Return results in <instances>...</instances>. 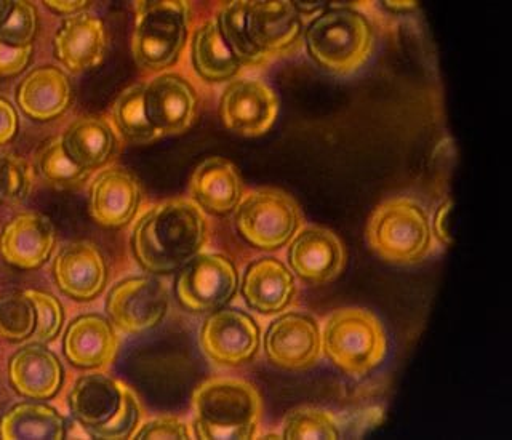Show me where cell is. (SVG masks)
<instances>
[{"label": "cell", "mask_w": 512, "mask_h": 440, "mask_svg": "<svg viewBox=\"0 0 512 440\" xmlns=\"http://www.w3.org/2000/svg\"><path fill=\"white\" fill-rule=\"evenodd\" d=\"M288 266L309 284H327L340 276L344 268L343 244L335 232L320 226H308L296 232L288 247Z\"/></svg>", "instance_id": "cell-15"}, {"label": "cell", "mask_w": 512, "mask_h": 440, "mask_svg": "<svg viewBox=\"0 0 512 440\" xmlns=\"http://www.w3.org/2000/svg\"><path fill=\"white\" fill-rule=\"evenodd\" d=\"M192 199L205 212L229 215L242 200V180L234 164L223 157L204 160L192 173L189 184Z\"/></svg>", "instance_id": "cell-25"}, {"label": "cell", "mask_w": 512, "mask_h": 440, "mask_svg": "<svg viewBox=\"0 0 512 440\" xmlns=\"http://www.w3.org/2000/svg\"><path fill=\"white\" fill-rule=\"evenodd\" d=\"M248 37L268 61L290 52L303 36V21L292 2H247Z\"/></svg>", "instance_id": "cell-17"}, {"label": "cell", "mask_w": 512, "mask_h": 440, "mask_svg": "<svg viewBox=\"0 0 512 440\" xmlns=\"http://www.w3.org/2000/svg\"><path fill=\"white\" fill-rule=\"evenodd\" d=\"M239 288V272L228 256L199 253L178 272L176 298L196 314L218 311L231 303Z\"/></svg>", "instance_id": "cell-9"}, {"label": "cell", "mask_w": 512, "mask_h": 440, "mask_svg": "<svg viewBox=\"0 0 512 440\" xmlns=\"http://www.w3.org/2000/svg\"><path fill=\"white\" fill-rule=\"evenodd\" d=\"M386 7L391 8L394 12H402V10H412L415 2H384Z\"/></svg>", "instance_id": "cell-42"}, {"label": "cell", "mask_w": 512, "mask_h": 440, "mask_svg": "<svg viewBox=\"0 0 512 440\" xmlns=\"http://www.w3.org/2000/svg\"><path fill=\"white\" fill-rule=\"evenodd\" d=\"M322 351L341 372L359 378L383 364L388 356V336L373 312L336 309L325 319Z\"/></svg>", "instance_id": "cell-5"}, {"label": "cell", "mask_w": 512, "mask_h": 440, "mask_svg": "<svg viewBox=\"0 0 512 440\" xmlns=\"http://www.w3.org/2000/svg\"><path fill=\"white\" fill-rule=\"evenodd\" d=\"M312 60L325 71L348 76L364 68L375 47V31L364 13L349 7L328 8L304 29Z\"/></svg>", "instance_id": "cell-4"}, {"label": "cell", "mask_w": 512, "mask_h": 440, "mask_svg": "<svg viewBox=\"0 0 512 440\" xmlns=\"http://www.w3.org/2000/svg\"><path fill=\"white\" fill-rule=\"evenodd\" d=\"M34 183L31 165L13 152H0V204L15 207L28 199Z\"/></svg>", "instance_id": "cell-34"}, {"label": "cell", "mask_w": 512, "mask_h": 440, "mask_svg": "<svg viewBox=\"0 0 512 440\" xmlns=\"http://www.w3.org/2000/svg\"><path fill=\"white\" fill-rule=\"evenodd\" d=\"M106 39L103 21L84 12L63 21L53 40V48L64 68L79 74L96 68L103 61Z\"/></svg>", "instance_id": "cell-21"}, {"label": "cell", "mask_w": 512, "mask_h": 440, "mask_svg": "<svg viewBox=\"0 0 512 440\" xmlns=\"http://www.w3.org/2000/svg\"><path fill=\"white\" fill-rule=\"evenodd\" d=\"M116 328L100 314L76 317L66 328L63 351L74 367L100 370L109 367L119 351Z\"/></svg>", "instance_id": "cell-20"}, {"label": "cell", "mask_w": 512, "mask_h": 440, "mask_svg": "<svg viewBox=\"0 0 512 440\" xmlns=\"http://www.w3.org/2000/svg\"><path fill=\"white\" fill-rule=\"evenodd\" d=\"M8 378L21 396L47 400L60 391L64 370L60 359L44 344L31 343L13 354L8 362Z\"/></svg>", "instance_id": "cell-22"}, {"label": "cell", "mask_w": 512, "mask_h": 440, "mask_svg": "<svg viewBox=\"0 0 512 440\" xmlns=\"http://www.w3.org/2000/svg\"><path fill=\"white\" fill-rule=\"evenodd\" d=\"M144 104L148 119L160 136L180 135L194 124L199 98L188 80L165 72L144 88Z\"/></svg>", "instance_id": "cell-14"}, {"label": "cell", "mask_w": 512, "mask_h": 440, "mask_svg": "<svg viewBox=\"0 0 512 440\" xmlns=\"http://www.w3.org/2000/svg\"><path fill=\"white\" fill-rule=\"evenodd\" d=\"M18 132V114L10 101L0 96V146L10 143Z\"/></svg>", "instance_id": "cell-39"}, {"label": "cell", "mask_w": 512, "mask_h": 440, "mask_svg": "<svg viewBox=\"0 0 512 440\" xmlns=\"http://www.w3.org/2000/svg\"><path fill=\"white\" fill-rule=\"evenodd\" d=\"M32 56V45L29 47H10L0 42V77H15L28 68Z\"/></svg>", "instance_id": "cell-38"}, {"label": "cell", "mask_w": 512, "mask_h": 440, "mask_svg": "<svg viewBox=\"0 0 512 440\" xmlns=\"http://www.w3.org/2000/svg\"><path fill=\"white\" fill-rule=\"evenodd\" d=\"M72 101L71 80L63 69L39 66L23 77L16 88V103L31 119L48 122L68 111Z\"/></svg>", "instance_id": "cell-24"}, {"label": "cell", "mask_w": 512, "mask_h": 440, "mask_svg": "<svg viewBox=\"0 0 512 440\" xmlns=\"http://www.w3.org/2000/svg\"><path fill=\"white\" fill-rule=\"evenodd\" d=\"M188 26V2H135L132 53L136 64L154 72L175 66L188 42Z\"/></svg>", "instance_id": "cell-6"}, {"label": "cell", "mask_w": 512, "mask_h": 440, "mask_svg": "<svg viewBox=\"0 0 512 440\" xmlns=\"http://www.w3.org/2000/svg\"><path fill=\"white\" fill-rule=\"evenodd\" d=\"M13 2H8V0H0V24L4 23L7 20L8 15L12 12Z\"/></svg>", "instance_id": "cell-43"}, {"label": "cell", "mask_w": 512, "mask_h": 440, "mask_svg": "<svg viewBox=\"0 0 512 440\" xmlns=\"http://www.w3.org/2000/svg\"><path fill=\"white\" fill-rule=\"evenodd\" d=\"M277 114L276 92L263 80H232L221 95V120L224 127L237 135L247 138L266 135L276 124Z\"/></svg>", "instance_id": "cell-12"}, {"label": "cell", "mask_w": 512, "mask_h": 440, "mask_svg": "<svg viewBox=\"0 0 512 440\" xmlns=\"http://www.w3.org/2000/svg\"><path fill=\"white\" fill-rule=\"evenodd\" d=\"M64 151L74 164L92 172L103 167L116 151L117 138L111 125L98 117H80L64 132Z\"/></svg>", "instance_id": "cell-26"}, {"label": "cell", "mask_w": 512, "mask_h": 440, "mask_svg": "<svg viewBox=\"0 0 512 440\" xmlns=\"http://www.w3.org/2000/svg\"><path fill=\"white\" fill-rule=\"evenodd\" d=\"M36 159L42 176L56 188H79L88 180L90 172H85L84 168H80L69 159L61 138H50L40 144Z\"/></svg>", "instance_id": "cell-31"}, {"label": "cell", "mask_w": 512, "mask_h": 440, "mask_svg": "<svg viewBox=\"0 0 512 440\" xmlns=\"http://www.w3.org/2000/svg\"><path fill=\"white\" fill-rule=\"evenodd\" d=\"M191 58L197 74L213 84L234 79L242 68L228 45L224 44L215 21H205L194 32Z\"/></svg>", "instance_id": "cell-28"}, {"label": "cell", "mask_w": 512, "mask_h": 440, "mask_svg": "<svg viewBox=\"0 0 512 440\" xmlns=\"http://www.w3.org/2000/svg\"><path fill=\"white\" fill-rule=\"evenodd\" d=\"M45 7L50 8L56 15L74 16L84 13L92 2L88 0H45Z\"/></svg>", "instance_id": "cell-41"}, {"label": "cell", "mask_w": 512, "mask_h": 440, "mask_svg": "<svg viewBox=\"0 0 512 440\" xmlns=\"http://www.w3.org/2000/svg\"><path fill=\"white\" fill-rule=\"evenodd\" d=\"M168 292L154 277H128L109 290L106 312L114 327L128 335L148 332L164 320Z\"/></svg>", "instance_id": "cell-10"}, {"label": "cell", "mask_w": 512, "mask_h": 440, "mask_svg": "<svg viewBox=\"0 0 512 440\" xmlns=\"http://www.w3.org/2000/svg\"><path fill=\"white\" fill-rule=\"evenodd\" d=\"M112 116L117 130L133 144H149L159 140L160 133L151 124L144 104V87L132 85L117 96Z\"/></svg>", "instance_id": "cell-29"}, {"label": "cell", "mask_w": 512, "mask_h": 440, "mask_svg": "<svg viewBox=\"0 0 512 440\" xmlns=\"http://www.w3.org/2000/svg\"><path fill=\"white\" fill-rule=\"evenodd\" d=\"M56 244L52 221L42 213L13 216L0 234V255L20 269H37L47 263Z\"/></svg>", "instance_id": "cell-18"}, {"label": "cell", "mask_w": 512, "mask_h": 440, "mask_svg": "<svg viewBox=\"0 0 512 440\" xmlns=\"http://www.w3.org/2000/svg\"><path fill=\"white\" fill-rule=\"evenodd\" d=\"M261 332L252 316L239 309L213 311L200 328L205 356L224 367L247 364L260 351Z\"/></svg>", "instance_id": "cell-11"}, {"label": "cell", "mask_w": 512, "mask_h": 440, "mask_svg": "<svg viewBox=\"0 0 512 440\" xmlns=\"http://www.w3.org/2000/svg\"><path fill=\"white\" fill-rule=\"evenodd\" d=\"M2 439H55L66 437V420L56 408L37 402L15 405L0 420Z\"/></svg>", "instance_id": "cell-27"}, {"label": "cell", "mask_w": 512, "mask_h": 440, "mask_svg": "<svg viewBox=\"0 0 512 440\" xmlns=\"http://www.w3.org/2000/svg\"><path fill=\"white\" fill-rule=\"evenodd\" d=\"M24 293L36 311V328L32 333V340L40 344L52 343L60 335L64 324L63 304L52 293L42 290H26Z\"/></svg>", "instance_id": "cell-35"}, {"label": "cell", "mask_w": 512, "mask_h": 440, "mask_svg": "<svg viewBox=\"0 0 512 440\" xmlns=\"http://www.w3.org/2000/svg\"><path fill=\"white\" fill-rule=\"evenodd\" d=\"M245 7H247V2L224 4L218 12L215 23L223 37L224 44L228 45L240 66L255 68V66H263L264 63H268V58L252 44V40L248 37Z\"/></svg>", "instance_id": "cell-30"}, {"label": "cell", "mask_w": 512, "mask_h": 440, "mask_svg": "<svg viewBox=\"0 0 512 440\" xmlns=\"http://www.w3.org/2000/svg\"><path fill=\"white\" fill-rule=\"evenodd\" d=\"M368 245L384 261L413 264L431 252L428 213L407 197L388 200L376 208L367 226Z\"/></svg>", "instance_id": "cell-7"}, {"label": "cell", "mask_w": 512, "mask_h": 440, "mask_svg": "<svg viewBox=\"0 0 512 440\" xmlns=\"http://www.w3.org/2000/svg\"><path fill=\"white\" fill-rule=\"evenodd\" d=\"M234 212L240 237L253 247L269 252L290 244L303 224L295 199L279 189L248 192Z\"/></svg>", "instance_id": "cell-8"}, {"label": "cell", "mask_w": 512, "mask_h": 440, "mask_svg": "<svg viewBox=\"0 0 512 440\" xmlns=\"http://www.w3.org/2000/svg\"><path fill=\"white\" fill-rule=\"evenodd\" d=\"M284 439H340L338 424L324 410L314 407L296 408L285 418Z\"/></svg>", "instance_id": "cell-33"}, {"label": "cell", "mask_w": 512, "mask_h": 440, "mask_svg": "<svg viewBox=\"0 0 512 440\" xmlns=\"http://www.w3.org/2000/svg\"><path fill=\"white\" fill-rule=\"evenodd\" d=\"M141 202L140 183L124 168H108L90 186L88 210L103 228H124L135 218Z\"/></svg>", "instance_id": "cell-19"}, {"label": "cell", "mask_w": 512, "mask_h": 440, "mask_svg": "<svg viewBox=\"0 0 512 440\" xmlns=\"http://www.w3.org/2000/svg\"><path fill=\"white\" fill-rule=\"evenodd\" d=\"M269 362L284 370H306L322 352V333L314 317L287 312L272 320L263 340Z\"/></svg>", "instance_id": "cell-13"}, {"label": "cell", "mask_w": 512, "mask_h": 440, "mask_svg": "<svg viewBox=\"0 0 512 440\" xmlns=\"http://www.w3.org/2000/svg\"><path fill=\"white\" fill-rule=\"evenodd\" d=\"M192 432L188 424L175 416H159L138 426L133 439H191Z\"/></svg>", "instance_id": "cell-37"}, {"label": "cell", "mask_w": 512, "mask_h": 440, "mask_svg": "<svg viewBox=\"0 0 512 440\" xmlns=\"http://www.w3.org/2000/svg\"><path fill=\"white\" fill-rule=\"evenodd\" d=\"M69 408L93 439H130L140 426L141 407L135 392L104 373L80 376L69 394Z\"/></svg>", "instance_id": "cell-3"}, {"label": "cell", "mask_w": 512, "mask_h": 440, "mask_svg": "<svg viewBox=\"0 0 512 440\" xmlns=\"http://www.w3.org/2000/svg\"><path fill=\"white\" fill-rule=\"evenodd\" d=\"M194 434L199 439H253L263 402L253 384L232 378L205 381L192 396Z\"/></svg>", "instance_id": "cell-2"}, {"label": "cell", "mask_w": 512, "mask_h": 440, "mask_svg": "<svg viewBox=\"0 0 512 440\" xmlns=\"http://www.w3.org/2000/svg\"><path fill=\"white\" fill-rule=\"evenodd\" d=\"M295 295V276L277 258L264 256L245 269L242 296L253 311L266 316L279 314L290 306Z\"/></svg>", "instance_id": "cell-23"}, {"label": "cell", "mask_w": 512, "mask_h": 440, "mask_svg": "<svg viewBox=\"0 0 512 440\" xmlns=\"http://www.w3.org/2000/svg\"><path fill=\"white\" fill-rule=\"evenodd\" d=\"M36 328V311L26 293L12 292L0 298V336L12 343L31 338Z\"/></svg>", "instance_id": "cell-32"}, {"label": "cell", "mask_w": 512, "mask_h": 440, "mask_svg": "<svg viewBox=\"0 0 512 440\" xmlns=\"http://www.w3.org/2000/svg\"><path fill=\"white\" fill-rule=\"evenodd\" d=\"M450 215H452V200H445L440 205L434 216V234L437 239L444 245L452 244V236H450Z\"/></svg>", "instance_id": "cell-40"}, {"label": "cell", "mask_w": 512, "mask_h": 440, "mask_svg": "<svg viewBox=\"0 0 512 440\" xmlns=\"http://www.w3.org/2000/svg\"><path fill=\"white\" fill-rule=\"evenodd\" d=\"M53 277L61 292L72 300L92 301L108 284V264L96 245L71 242L55 256Z\"/></svg>", "instance_id": "cell-16"}, {"label": "cell", "mask_w": 512, "mask_h": 440, "mask_svg": "<svg viewBox=\"0 0 512 440\" xmlns=\"http://www.w3.org/2000/svg\"><path fill=\"white\" fill-rule=\"evenodd\" d=\"M208 221L196 202L172 199L141 216L132 234L135 260L151 274L180 271L202 253L208 242Z\"/></svg>", "instance_id": "cell-1"}, {"label": "cell", "mask_w": 512, "mask_h": 440, "mask_svg": "<svg viewBox=\"0 0 512 440\" xmlns=\"http://www.w3.org/2000/svg\"><path fill=\"white\" fill-rule=\"evenodd\" d=\"M37 8L31 2H13L12 12L0 24V42L10 47H29L37 34Z\"/></svg>", "instance_id": "cell-36"}]
</instances>
